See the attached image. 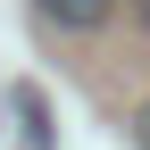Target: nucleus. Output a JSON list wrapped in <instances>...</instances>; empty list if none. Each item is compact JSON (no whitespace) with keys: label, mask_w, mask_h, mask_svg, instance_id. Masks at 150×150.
I'll return each mask as SVG.
<instances>
[{"label":"nucleus","mask_w":150,"mask_h":150,"mask_svg":"<svg viewBox=\"0 0 150 150\" xmlns=\"http://www.w3.org/2000/svg\"><path fill=\"white\" fill-rule=\"evenodd\" d=\"M42 8V25H59V33H100L108 17H117V0H33Z\"/></svg>","instance_id":"obj_1"},{"label":"nucleus","mask_w":150,"mask_h":150,"mask_svg":"<svg viewBox=\"0 0 150 150\" xmlns=\"http://www.w3.org/2000/svg\"><path fill=\"white\" fill-rule=\"evenodd\" d=\"M134 134H142V150H150V100H142V117H134Z\"/></svg>","instance_id":"obj_2"},{"label":"nucleus","mask_w":150,"mask_h":150,"mask_svg":"<svg viewBox=\"0 0 150 150\" xmlns=\"http://www.w3.org/2000/svg\"><path fill=\"white\" fill-rule=\"evenodd\" d=\"M134 25H142V33H150V0H134Z\"/></svg>","instance_id":"obj_3"}]
</instances>
